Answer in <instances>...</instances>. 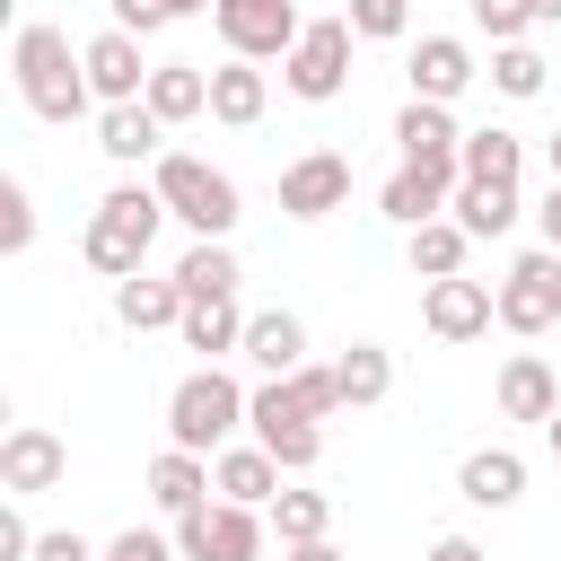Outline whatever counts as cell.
<instances>
[{
	"label": "cell",
	"mask_w": 561,
	"mask_h": 561,
	"mask_svg": "<svg viewBox=\"0 0 561 561\" xmlns=\"http://www.w3.org/2000/svg\"><path fill=\"white\" fill-rule=\"evenodd\" d=\"M465 88H473L465 35H421V44H412V96H421V105H456Z\"/></svg>",
	"instance_id": "obj_14"
},
{
	"label": "cell",
	"mask_w": 561,
	"mask_h": 561,
	"mask_svg": "<svg viewBox=\"0 0 561 561\" xmlns=\"http://www.w3.org/2000/svg\"><path fill=\"white\" fill-rule=\"evenodd\" d=\"M456 184H465V167H394V175L377 184V210H386L394 228H430V219H447Z\"/></svg>",
	"instance_id": "obj_12"
},
{
	"label": "cell",
	"mask_w": 561,
	"mask_h": 561,
	"mask_svg": "<svg viewBox=\"0 0 561 561\" xmlns=\"http://www.w3.org/2000/svg\"><path fill=\"white\" fill-rule=\"evenodd\" d=\"M35 245V202H26V184L9 175L0 184V254H26Z\"/></svg>",
	"instance_id": "obj_35"
},
{
	"label": "cell",
	"mask_w": 561,
	"mask_h": 561,
	"mask_svg": "<svg viewBox=\"0 0 561 561\" xmlns=\"http://www.w3.org/2000/svg\"><path fill=\"white\" fill-rule=\"evenodd\" d=\"M70 473V447L44 430V421H18L9 438H0V491L9 500H35V491H53Z\"/></svg>",
	"instance_id": "obj_10"
},
{
	"label": "cell",
	"mask_w": 561,
	"mask_h": 561,
	"mask_svg": "<svg viewBox=\"0 0 561 561\" xmlns=\"http://www.w3.org/2000/svg\"><path fill=\"white\" fill-rule=\"evenodd\" d=\"M0 561H35V526L18 517V500L0 508Z\"/></svg>",
	"instance_id": "obj_41"
},
{
	"label": "cell",
	"mask_w": 561,
	"mask_h": 561,
	"mask_svg": "<svg viewBox=\"0 0 561 561\" xmlns=\"http://www.w3.org/2000/svg\"><path fill=\"white\" fill-rule=\"evenodd\" d=\"M324 526H333V500L280 482V500H272V535H280V543H324Z\"/></svg>",
	"instance_id": "obj_32"
},
{
	"label": "cell",
	"mask_w": 561,
	"mask_h": 561,
	"mask_svg": "<svg viewBox=\"0 0 561 561\" xmlns=\"http://www.w3.org/2000/svg\"><path fill=\"white\" fill-rule=\"evenodd\" d=\"M456 491H465L473 508H517V500H526V456H517V447H473V456L456 465Z\"/></svg>",
	"instance_id": "obj_18"
},
{
	"label": "cell",
	"mask_w": 561,
	"mask_h": 561,
	"mask_svg": "<svg viewBox=\"0 0 561 561\" xmlns=\"http://www.w3.org/2000/svg\"><path fill=\"white\" fill-rule=\"evenodd\" d=\"M289 394H298V403H307L316 421H333V412H351V403H342V377H333V368H316V359H307V368L289 377Z\"/></svg>",
	"instance_id": "obj_37"
},
{
	"label": "cell",
	"mask_w": 561,
	"mask_h": 561,
	"mask_svg": "<svg viewBox=\"0 0 561 561\" xmlns=\"http://www.w3.org/2000/svg\"><path fill=\"white\" fill-rule=\"evenodd\" d=\"M394 149H403V167H456V149H465V131H456V114L447 105H403L394 114Z\"/></svg>",
	"instance_id": "obj_15"
},
{
	"label": "cell",
	"mask_w": 561,
	"mask_h": 561,
	"mask_svg": "<svg viewBox=\"0 0 561 561\" xmlns=\"http://www.w3.org/2000/svg\"><path fill=\"white\" fill-rule=\"evenodd\" d=\"M140 105H149L158 123H193V114H210V70H202V61H158Z\"/></svg>",
	"instance_id": "obj_23"
},
{
	"label": "cell",
	"mask_w": 561,
	"mask_h": 561,
	"mask_svg": "<svg viewBox=\"0 0 561 561\" xmlns=\"http://www.w3.org/2000/svg\"><path fill=\"white\" fill-rule=\"evenodd\" d=\"M237 254H228V237H193L184 245V263H175V289L184 298H237Z\"/></svg>",
	"instance_id": "obj_26"
},
{
	"label": "cell",
	"mask_w": 561,
	"mask_h": 561,
	"mask_svg": "<svg viewBox=\"0 0 561 561\" xmlns=\"http://www.w3.org/2000/svg\"><path fill=\"white\" fill-rule=\"evenodd\" d=\"M342 202H351V158H342V149H307V158L280 167V210H289V219H324V210H342Z\"/></svg>",
	"instance_id": "obj_11"
},
{
	"label": "cell",
	"mask_w": 561,
	"mask_h": 561,
	"mask_svg": "<svg viewBox=\"0 0 561 561\" xmlns=\"http://www.w3.org/2000/svg\"><path fill=\"white\" fill-rule=\"evenodd\" d=\"M158 140H167V123H158L149 105H105V114H96V149H105L114 167H158V158H167Z\"/></svg>",
	"instance_id": "obj_19"
},
{
	"label": "cell",
	"mask_w": 561,
	"mask_h": 561,
	"mask_svg": "<svg viewBox=\"0 0 561 561\" xmlns=\"http://www.w3.org/2000/svg\"><path fill=\"white\" fill-rule=\"evenodd\" d=\"M465 254H473V237H465L456 219L412 228V272H421V280H456V272H465Z\"/></svg>",
	"instance_id": "obj_30"
},
{
	"label": "cell",
	"mask_w": 561,
	"mask_h": 561,
	"mask_svg": "<svg viewBox=\"0 0 561 561\" xmlns=\"http://www.w3.org/2000/svg\"><path fill=\"white\" fill-rule=\"evenodd\" d=\"M473 26H482L491 44H526V26H535V0H473Z\"/></svg>",
	"instance_id": "obj_36"
},
{
	"label": "cell",
	"mask_w": 561,
	"mask_h": 561,
	"mask_svg": "<svg viewBox=\"0 0 561 561\" xmlns=\"http://www.w3.org/2000/svg\"><path fill=\"white\" fill-rule=\"evenodd\" d=\"M543 70H552V61H543L535 44H500V53H491V88H500V96H517V105H526V96H543Z\"/></svg>",
	"instance_id": "obj_33"
},
{
	"label": "cell",
	"mask_w": 561,
	"mask_h": 561,
	"mask_svg": "<svg viewBox=\"0 0 561 561\" xmlns=\"http://www.w3.org/2000/svg\"><path fill=\"white\" fill-rule=\"evenodd\" d=\"M535 228H543V245H552V254H561V184H552V193H543V202H535Z\"/></svg>",
	"instance_id": "obj_44"
},
{
	"label": "cell",
	"mask_w": 561,
	"mask_h": 561,
	"mask_svg": "<svg viewBox=\"0 0 561 561\" xmlns=\"http://www.w3.org/2000/svg\"><path fill=\"white\" fill-rule=\"evenodd\" d=\"M456 167H465V175H482V184H517V167H526V140H517V131H500V123H482V131H465Z\"/></svg>",
	"instance_id": "obj_28"
},
{
	"label": "cell",
	"mask_w": 561,
	"mask_h": 561,
	"mask_svg": "<svg viewBox=\"0 0 561 561\" xmlns=\"http://www.w3.org/2000/svg\"><path fill=\"white\" fill-rule=\"evenodd\" d=\"M543 438H552V456H561V412H552V421H543Z\"/></svg>",
	"instance_id": "obj_49"
},
{
	"label": "cell",
	"mask_w": 561,
	"mask_h": 561,
	"mask_svg": "<svg viewBox=\"0 0 561 561\" xmlns=\"http://www.w3.org/2000/svg\"><path fill=\"white\" fill-rule=\"evenodd\" d=\"M289 561H342L333 543H289Z\"/></svg>",
	"instance_id": "obj_45"
},
{
	"label": "cell",
	"mask_w": 561,
	"mask_h": 561,
	"mask_svg": "<svg viewBox=\"0 0 561 561\" xmlns=\"http://www.w3.org/2000/svg\"><path fill=\"white\" fill-rule=\"evenodd\" d=\"M114 316H123L131 333H167V324H184V289H175V272H167V280H149V272L123 280V289H114Z\"/></svg>",
	"instance_id": "obj_27"
},
{
	"label": "cell",
	"mask_w": 561,
	"mask_h": 561,
	"mask_svg": "<svg viewBox=\"0 0 561 561\" xmlns=\"http://www.w3.org/2000/svg\"><path fill=\"white\" fill-rule=\"evenodd\" d=\"M263 105H272V79L254 70V61H219L210 70V123H263Z\"/></svg>",
	"instance_id": "obj_25"
},
{
	"label": "cell",
	"mask_w": 561,
	"mask_h": 561,
	"mask_svg": "<svg viewBox=\"0 0 561 561\" xmlns=\"http://www.w3.org/2000/svg\"><path fill=\"white\" fill-rule=\"evenodd\" d=\"M535 26H561V0H535Z\"/></svg>",
	"instance_id": "obj_47"
},
{
	"label": "cell",
	"mask_w": 561,
	"mask_h": 561,
	"mask_svg": "<svg viewBox=\"0 0 561 561\" xmlns=\"http://www.w3.org/2000/svg\"><path fill=\"white\" fill-rule=\"evenodd\" d=\"M421 561H491V552H482V543H473V535H438V543H430V552H421Z\"/></svg>",
	"instance_id": "obj_43"
},
{
	"label": "cell",
	"mask_w": 561,
	"mask_h": 561,
	"mask_svg": "<svg viewBox=\"0 0 561 561\" xmlns=\"http://www.w3.org/2000/svg\"><path fill=\"white\" fill-rule=\"evenodd\" d=\"M35 561H105L88 535H70V526H53V535H35Z\"/></svg>",
	"instance_id": "obj_40"
},
{
	"label": "cell",
	"mask_w": 561,
	"mask_h": 561,
	"mask_svg": "<svg viewBox=\"0 0 561 561\" xmlns=\"http://www.w3.org/2000/svg\"><path fill=\"white\" fill-rule=\"evenodd\" d=\"M245 386L228 368H193L175 394H167V447H193V456H219L237 430H245Z\"/></svg>",
	"instance_id": "obj_3"
},
{
	"label": "cell",
	"mask_w": 561,
	"mask_h": 561,
	"mask_svg": "<svg viewBox=\"0 0 561 561\" xmlns=\"http://www.w3.org/2000/svg\"><path fill=\"white\" fill-rule=\"evenodd\" d=\"M158 219H167L158 184H114V193L96 202L88 237H79L88 272H105L114 289H123V280H140V263H149V245H158Z\"/></svg>",
	"instance_id": "obj_2"
},
{
	"label": "cell",
	"mask_w": 561,
	"mask_h": 561,
	"mask_svg": "<svg viewBox=\"0 0 561 561\" xmlns=\"http://www.w3.org/2000/svg\"><path fill=\"white\" fill-rule=\"evenodd\" d=\"M351 18H307V35H298V53L280 61V79H289V96H307V105H333L342 88H351Z\"/></svg>",
	"instance_id": "obj_7"
},
{
	"label": "cell",
	"mask_w": 561,
	"mask_h": 561,
	"mask_svg": "<svg viewBox=\"0 0 561 561\" xmlns=\"http://www.w3.org/2000/svg\"><path fill=\"white\" fill-rule=\"evenodd\" d=\"M342 18H351V35H368V44H394V35L412 26V0H351Z\"/></svg>",
	"instance_id": "obj_34"
},
{
	"label": "cell",
	"mask_w": 561,
	"mask_h": 561,
	"mask_svg": "<svg viewBox=\"0 0 561 561\" xmlns=\"http://www.w3.org/2000/svg\"><path fill=\"white\" fill-rule=\"evenodd\" d=\"M210 456H193V447H167V456H149V500L167 508V517H193V508H210Z\"/></svg>",
	"instance_id": "obj_17"
},
{
	"label": "cell",
	"mask_w": 561,
	"mask_h": 561,
	"mask_svg": "<svg viewBox=\"0 0 561 561\" xmlns=\"http://www.w3.org/2000/svg\"><path fill=\"white\" fill-rule=\"evenodd\" d=\"M543 158H552V184H561V131H552V140H543Z\"/></svg>",
	"instance_id": "obj_48"
},
{
	"label": "cell",
	"mask_w": 561,
	"mask_h": 561,
	"mask_svg": "<svg viewBox=\"0 0 561 561\" xmlns=\"http://www.w3.org/2000/svg\"><path fill=\"white\" fill-rule=\"evenodd\" d=\"M421 324H430L438 342H482V333L500 324V289H491V280H465V272H456V280H430V289H421Z\"/></svg>",
	"instance_id": "obj_9"
},
{
	"label": "cell",
	"mask_w": 561,
	"mask_h": 561,
	"mask_svg": "<svg viewBox=\"0 0 561 561\" xmlns=\"http://www.w3.org/2000/svg\"><path fill=\"white\" fill-rule=\"evenodd\" d=\"M561 412V377L535 359V351H517L508 368H500V421H552Z\"/></svg>",
	"instance_id": "obj_22"
},
{
	"label": "cell",
	"mask_w": 561,
	"mask_h": 561,
	"mask_svg": "<svg viewBox=\"0 0 561 561\" xmlns=\"http://www.w3.org/2000/svg\"><path fill=\"white\" fill-rule=\"evenodd\" d=\"M500 324H508V333H552V324H561V254H552V245H535V254L508 263V280H500Z\"/></svg>",
	"instance_id": "obj_8"
},
{
	"label": "cell",
	"mask_w": 561,
	"mask_h": 561,
	"mask_svg": "<svg viewBox=\"0 0 561 561\" xmlns=\"http://www.w3.org/2000/svg\"><path fill=\"white\" fill-rule=\"evenodd\" d=\"M245 359H254L263 377H298V368H307V324H298L289 307H254V316H245Z\"/></svg>",
	"instance_id": "obj_16"
},
{
	"label": "cell",
	"mask_w": 561,
	"mask_h": 561,
	"mask_svg": "<svg viewBox=\"0 0 561 561\" xmlns=\"http://www.w3.org/2000/svg\"><path fill=\"white\" fill-rule=\"evenodd\" d=\"M175 552H184V561H210V508L175 517Z\"/></svg>",
	"instance_id": "obj_42"
},
{
	"label": "cell",
	"mask_w": 561,
	"mask_h": 561,
	"mask_svg": "<svg viewBox=\"0 0 561 561\" xmlns=\"http://www.w3.org/2000/svg\"><path fill=\"white\" fill-rule=\"evenodd\" d=\"M517 210H526V202H517V184H482V175H465V184H456V202H447V219H456L465 237H508V228H517Z\"/></svg>",
	"instance_id": "obj_24"
},
{
	"label": "cell",
	"mask_w": 561,
	"mask_h": 561,
	"mask_svg": "<svg viewBox=\"0 0 561 561\" xmlns=\"http://www.w3.org/2000/svg\"><path fill=\"white\" fill-rule=\"evenodd\" d=\"M184 351H202V368H219V351H245V307L237 298H184Z\"/></svg>",
	"instance_id": "obj_21"
},
{
	"label": "cell",
	"mask_w": 561,
	"mask_h": 561,
	"mask_svg": "<svg viewBox=\"0 0 561 561\" xmlns=\"http://www.w3.org/2000/svg\"><path fill=\"white\" fill-rule=\"evenodd\" d=\"M167 9H175V18H202V9H219V0H167Z\"/></svg>",
	"instance_id": "obj_46"
},
{
	"label": "cell",
	"mask_w": 561,
	"mask_h": 561,
	"mask_svg": "<svg viewBox=\"0 0 561 561\" xmlns=\"http://www.w3.org/2000/svg\"><path fill=\"white\" fill-rule=\"evenodd\" d=\"M333 377H342V403L359 412V403H386V386H394V359H386L377 342H351V351L333 359Z\"/></svg>",
	"instance_id": "obj_31"
},
{
	"label": "cell",
	"mask_w": 561,
	"mask_h": 561,
	"mask_svg": "<svg viewBox=\"0 0 561 561\" xmlns=\"http://www.w3.org/2000/svg\"><path fill=\"white\" fill-rule=\"evenodd\" d=\"M272 535L263 508H237V500H210V561H254Z\"/></svg>",
	"instance_id": "obj_29"
},
{
	"label": "cell",
	"mask_w": 561,
	"mask_h": 561,
	"mask_svg": "<svg viewBox=\"0 0 561 561\" xmlns=\"http://www.w3.org/2000/svg\"><path fill=\"white\" fill-rule=\"evenodd\" d=\"M105 561H184V552H175V535H149V526H123V535L105 543Z\"/></svg>",
	"instance_id": "obj_38"
},
{
	"label": "cell",
	"mask_w": 561,
	"mask_h": 561,
	"mask_svg": "<svg viewBox=\"0 0 561 561\" xmlns=\"http://www.w3.org/2000/svg\"><path fill=\"white\" fill-rule=\"evenodd\" d=\"M105 9H114V26H123V35H158V26L175 18L167 0H105Z\"/></svg>",
	"instance_id": "obj_39"
},
{
	"label": "cell",
	"mask_w": 561,
	"mask_h": 561,
	"mask_svg": "<svg viewBox=\"0 0 561 561\" xmlns=\"http://www.w3.org/2000/svg\"><path fill=\"white\" fill-rule=\"evenodd\" d=\"M245 430H254V447H263L280 473H307V465L324 456V421H316V412L289 394V377H263V386H254Z\"/></svg>",
	"instance_id": "obj_5"
},
{
	"label": "cell",
	"mask_w": 561,
	"mask_h": 561,
	"mask_svg": "<svg viewBox=\"0 0 561 561\" xmlns=\"http://www.w3.org/2000/svg\"><path fill=\"white\" fill-rule=\"evenodd\" d=\"M149 184H158V202H167V219H184L193 237H228L237 228V175H219L210 158H193V149H167L158 167H149Z\"/></svg>",
	"instance_id": "obj_4"
},
{
	"label": "cell",
	"mask_w": 561,
	"mask_h": 561,
	"mask_svg": "<svg viewBox=\"0 0 561 561\" xmlns=\"http://www.w3.org/2000/svg\"><path fill=\"white\" fill-rule=\"evenodd\" d=\"M210 482H219V500H237V508H272L280 500V465L245 438V447H219L210 456Z\"/></svg>",
	"instance_id": "obj_20"
},
{
	"label": "cell",
	"mask_w": 561,
	"mask_h": 561,
	"mask_svg": "<svg viewBox=\"0 0 561 561\" xmlns=\"http://www.w3.org/2000/svg\"><path fill=\"white\" fill-rule=\"evenodd\" d=\"M79 53H88V88H96L105 105H140V96H149V70H158V61H140V35L105 26V35H88Z\"/></svg>",
	"instance_id": "obj_13"
},
{
	"label": "cell",
	"mask_w": 561,
	"mask_h": 561,
	"mask_svg": "<svg viewBox=\"0 0 561 561\" xmlns=\"http://www.w3.org/2000/svg\"><path fill=\"white\" fill-rule=\"evenodd\" d=\"M9 70H18V96H26V114H44V123H79L88 105H96V88H88V53H70V35L61 26H18V44H9Z\"/></svg>",
	"instance_id": "obj_1"
},
{
	"label": "cell",
	"mask_w": 561,
	"mask_h": 561,
	"mask_svg": "<svg viewBox=\"0 0 561 561\" xmlns=\"http://www.w3.org/2000/svg\"><path fill=\"white\" fill-rule=\"evenodd\" d=\"M210 26H219V44H228V61H289L298 35H307L298 0H219Z\"/></svg>",
	"instance_id": "obj_6"
}]
</instances>
